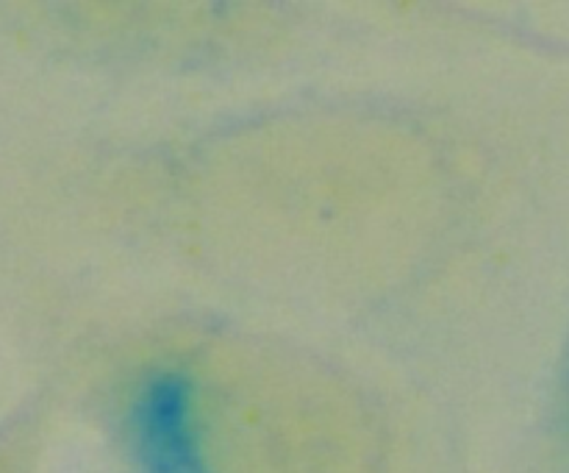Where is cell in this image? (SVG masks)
Wrapping results in <instances>:
<instances>
[{
    "instance_id": "cell-1",
    "label": "cell",
    "mask_w": 569,
    "mask_h": 473,
    "mask_svg": "<svg viewBox=\"0 0 569 473\" xmlns=\"http://www.w3.org/2000/svg\"><path fill=\"white\" fill-rule=\"evenodd\" d=\"M137 449L148 473H209L189 432V390L181 378H156L133 410Z\"/></svg>"
}]
</instances>
